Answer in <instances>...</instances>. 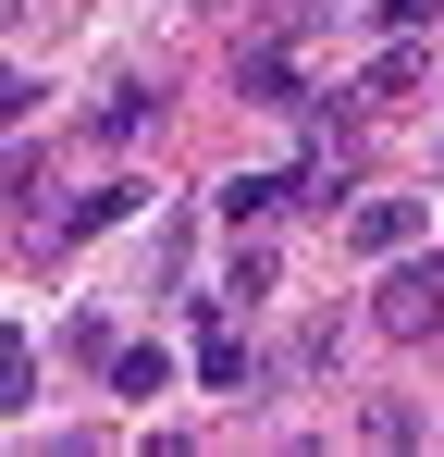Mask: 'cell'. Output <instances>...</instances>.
<instances>
[{
  "label": "cell",
  "instance_id": "obj_1",
  "mask_svg": "<svg viewBox=\"0 0 444 457\" xmlns=\"http://www.w3.org/2000/svg\"><path fill=\"white\" fill-rule=\"evenodd\" d=\"M370 321H382L395 346H420V334H444V260H395V272L370 285Z\"/></svg>",
  "mask_w": 444,
  "mask_h": 457
},
{
  "label": "cell",
  "instance_id": "obj_2",
  "mask_svg": "<svg viewBox=\"0 0 444 457\" xmlns=\"http://www.w3.org/2000/svg\"><path fill=\"white\" fill-rule=\"evenodd\" d=\"M407 235H420V198H358L346 211V247H370V260H395Z\"/></svg>",
  "mask_w": 444,
  "mask_h": 457
},
{
  "label": "cell",
  "instance_id": "obj_3",
  "mask_svg": "<svg viewBox=\"0 0 444 457\" xmlns=\"http://www.w3.org/2000/svg\"><path fill=\"white\" fill-rule=\"evenodd\" d=\"M198 383H210V395H234V383H247V346H234V321H222L210 297H198Z\"/></svg>",
  "mask_w": 444,
  "mask_h": 457
},
{
  "label": "cell",
  "instance_id": "obj_4",
  "mask_svg": "<svg viewBox=\"0 0 444 457\" xmlns=\"http://www.w3.org/2000/svg\"><path fill=\"white\" fill-rule=\"evenodd\" d=\"M296 186H308V173H234V186H222V223H272Z\"/></svg>",
  "mask_w": 444,
  "mask_h": 457
},
{
  "label": "cell",
  "instance_id": "obj_5",
  "mask_svg": "<svg viewBox=\"0 0 444 457\" xmlns=\"http://www.w3.org/2000/svg\"><path fill=\"white\" fill-rule=\"evenodd\" d=\"M234 75H247V99H259V112H308V99H296V62L272 50V37H259V50H247Z\"/></svg>",
  "mask_w": 444,
  "mask_h": 457
},
{
  "label": "cell",
  "instance_id": "obj_6",
  "mask_svg": "<svg viewBox=\"0 0 444 457\" xmlns=\"http://www.w3.org/2000/svg\"><path fill=\"white\" fill-rule=\"evenodd\" d=\"M407 87H420V50H407V37H395V50H382V62H370V87H358V99H370V112H395V99H407Z\"/></svg>",
  "mask_w": 444,
  "mask_h": 457
},
{
  "label": "cell",
  "instance_id": "obj_7",
  "mask_svg": "<svg viewBox=\"0 0 444 457\" xmlns=\"http://www.w3.org/2000/svg\"><path fill=\"white\" fill-rule=\"evenodd\" d=\"M160 383H173L160 346H111V395H160Z\"/></svg>",
  "mask_w": 444,
  "mask_h": 457
},
{
  "label": "cell",
  "instance_id": "obj_8",
  "mask_svg": "<svg viewBox=\"0 0 444 457\" xmlns=\"http://www.w3.org/2000/svg\"><path fill=\"white\" fill-rule=\"evenodd\" d=\"M148 112H160V99H148V87H111V99H99V137H136Z\"/></svg>",
  "mask_w": 444,
  "mask_h": 457
},
{
  "label": "cell",
  "instance_id": "obj_9",
  "mask_svg": "<svg viewBox=\"0 0 444 457\" xmlns=\"http://www.w3.org/2000/svg\"><path fill=\"white\" fill-rule=\"evenodd\" d=\"M370 12H382V25H432V0H370Z\"/></svg>",
  "mask_w": 444,
  "mask_h": 457
}]
</instances>
